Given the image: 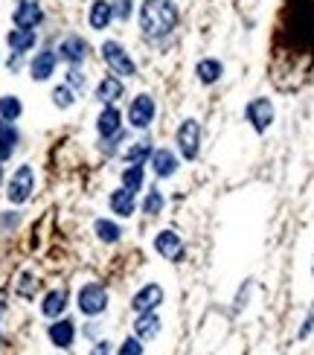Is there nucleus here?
<instances>
[{"instance_id": "nucleus-1", "label": "nucleus", "mask_w": 314, "mask_h": 355, "mask_svg": "<svg viewBox=\"0 0 314 355\" xmlns=\"http://www.w3.org/2000/svg\"><path fill=\"white\" fill-rule=\"evenodd\" d=\"M178 26V6L172 0H142L140 30L146 38H166Z\"/></svg>"}, {"instance_id": "nucleus-2", "label": "nucleus", "mask_w": 314, "mask_h": 355, "mask_svg": "<svg viewBox=\"0 0 314 355\" xmlns=\"http://www.w3.org/2000/svg\"><path fill=\"white\" fill-rule=\"evenodd\" d=\"M108 309V291L99 282H84L79 289V311L84 318H99Z\"/></svg>"}, {"instance_id": "nucleus-3", "label": "nucleus", "mask_w": 314, "mask_h": 355, "mask_svg": "<svg viewBox=\"0 0 314 355\" xmlns=\"http://www.w3.org/2000/svg\"><path fill=\"white\" fill-rule=\"evenodd\" d=\"M102 59L111 67L113 76H137V64L131 62V55H128L125 47L117 44V41H105L102 44Z\"/></svg>"}, {"instance_id": "nucleus-4", "label": "nucleus", "mask_w": 314, "mask_h": 355, "mask_svg": "<svg viewBox=\"0 0 314 355\" xmlns=\"http://www.w3.org/2000/svg\"><path fill=\"white\" fill-rule=\"evenodd\" d=\"M178 152L183 161H195L198 158V149H201V125H198V120H183L178 125Z\"/></svg>"}, {"instance_id": "nucleus-5", "label": "nucleus", "mask_w": 314, "mask_h": 355, "mask_svg": "<svg viewBox=\"0 0 314 355\" xmlns=\"http://www.w3.org/2000/svg\"><path fill=\"white\" fill-rule=\"evenodd\" d=\"M245 117H248V122L253 125V131L265 134V131L270 129V122H274V117H277L274 102H270V99H265V96L250 99L248 108H245Z\"/></svg>"}, {"instance_id": "nucleus-6", "label": "nucleus", "mask_w": 314, "mask_h": 355, "mask_svg": "<svg viewBox=\"0 0 314 355\" xmlns=\"http://www.w3.org/2000/svg\"><path fill=\"white\" fill-rule=\"evenodd\" d=\"M33 190H35V172H33V166H21L15 175H12V181H9V201L12 204H24L26 198L33 195Z\"/></svg>"}, {"instance_id": "nucleus-7", "label": "nucleus", "mask_w": 314, "mask_h": 355, "mask_svg": "<svg viewBox=\"0 0 314 355\" xmlns=\"http://www.w3.org/2000/svg\"><path fill=\"white\" fill-rule=\"evenodd\" d=\"M154 99L149 93H140L131 99V105H128V122L134 125V129H149L151 120H154Z\"/></svg>"}, {"instance_id": "nucleus-8", "label": "nucleus", "mask_w": 314, "mask_h": 355, "mask_svg": "<svg viewBox=\"0 0 314 355\" xmlns=\"http://www.w3.org/2000/svg\"><path fill=\"white\" fill-rule=\"evenodd\" d=\"M154 251L160 253L163 260H169V262H181L183 260V242H181V236L175 230L157 233L154 236Z\"/></svg>"}, {"instance_id": "nucleus-9", "label": "nucleus", "mask_w": 314, "mask_h": 355, "mask_svg": "<svg viewBox=\"0 0 314 355\" xmlns=\"http://www.w3.org/2000/svg\"><path fill=\"white\" fill-rule=\"evenodd\" d=\"M163 303V289L157 286V282H146L131 300V309L137 311V315H146V311H154L157 306Z\"/></svg>"}, {"instance_id": "nucleus-10", "label": "nucleus", "mask_w": 314, "mask_h": 355, "mask_svg": "<svg viewBox=\"0 0 314 355\" xmlns=\"http://www.w3.org/2000/svg\"><path fill=\"white\" fill-rule=\"evenodd\" d=\"M88 53H91V47H88V41H84L82 35H67L59 44V55L73 67H79L84 59H88Z\"/></svg>"}, {"instance_id": "nucleus-11", "label": "nucleus", "mask_w": 314, "mask_h": 355, "mask_svg": "<svg viewBox=\"0 0 314 355\" xmlns=\"http://www.w3.org/2000/svg\"><path fill=\"white\" fill-rule=\"evenodd\" d=\"M12 21H15L18 30H35V26L44 21V12H41L38 3H33V0H24V3L15 9V15H12Z\"/></svg>"}, {"instance_id": "nucleus-12", "label": "nucleus", "mask_w": 314, "mask_h": 355, "mask_svg": "<svg viewBox=\"0 0 314 355\" xmlns=\"http://www.w3.org/2000/svg\"><path fill=\"white\" fill-rule=\"evenodd\" d=\"M108 204H111V210H113V216L128 219V216H134V210H137V192L120 187V190H113V192H111Z\"/></svg>"}, {"instance_id": "nucleus-13", "label": "nucleus", "mask_w": 314, "mask_h": 355, "mask_svg": "<svg viewBox=\"0 0 314 355\" xmlns=\"http://www.w3.org/2000/svg\"><path fill=\"white\" fill-rule=\"evenodd\" d=\"M67 300H70L67 289H53L44 300H41V315L44 318H62L64 309H67Z\"/></svg>"}, {"instance_id": "nucleus-14", "label": "nucleus", "mask_w": 314, "mask_h": 355, "mask_svg": "<svg viewBox=\"0 0 314 355\" xmlns=\"http://www.w3.org/2000/svg\"><path fill=\"white\" fill-rule=\"evenodd\" d=\"M50 340L59 349H67V347H73V340H76V326H73V320H67V318H62V320H55L53 326H50Z\"/></svg>"}, {"instance_id": "nucleus-15", "label": "nucleus", "mask_w": 314, "mask_h": 355, "mask_svg": "<svg viewBox=\"0 0 314 355\" xmlns=\"http://www.w3.org/2000/svg\"><path fill=\"white\" fill-rule=\"evenodd\" d=\"M160 318H157V311H146V315H137L134 320V335L140 340H154L157 335H160Z\"/></svg>"}, {"instance_id": "nucleus-16", "label": "nucleus", "mask_w": 314, "mask_h": 355, "mask_svg": "<svg viewBox=\"0 0 314 355\" xmlns=\"http://www.w3.org/2000/svg\"><path fill=\"white\" fill-rule=\"evenodd\" d=\"M120 120H122V113L113 108V105H105V111L99 113V122H96V129H99V134H102L105 140H111V137H117L120 131H122V125H120Z\"/></svg>"}, {"instance_id": "nucleus-17", "label": "nucleus", "mask_w": 314, "mask_h": 355, "mask_svg": "<svg viewBox=\"0 0 314 355\" xmlns=\"http://www.w3.org/2000/svg\"><path fill=\"white\" fill-rule=\"evenodd\" d=\"M151 169L157 178H172L178 169V158L169 149H157V152H151Z\"/></svg>"}, {"instance_id": "nucleus-18", "label": "nucleus", "mask_w": 314, "mask_h": 355, "mask_svg": "<svg viewBox=\"0 0 314 355\" xmlns=\"http://www.w3.org/2000/svg\"><path fill=\"white\" fill-rule=\"evenodd\" d=\"M120 96H122V79H120V76H105L102 82H99L96 99H99L102 105H113Z\"/></svg>"}, {"instance_id": "nucleus-19", "label": "nucleus", "mask_w": 314, "mask_h": 355, "mask_svg": "<svg viewBox=\"0 0 314 355\" xmlns=\"http://www.w3.org/2000/svg\"><path fill=\"white\" fill-rule=\"evenodd\" d=\"M33 79L35 82H47L53 76V70H55V53L53 50H44V53H38L35 59H33Z\"/></svg>"}, {"instance_id": "nucleus-20", "label": "nucleus", "mask_w": 314, "mask_h": 355, "mask_svg": "<svg viewBox=\"0 0 314 355\" xmlns=\"http://www.w3.org/2000/svg\"><path fill=\"white\" fill-rule=\"evenodd\" d=\"M111 18H113V6L108 3V0H96V3L91 6V30H96V33H102L105 26L111 24Z\"/></svg>"}, {"instance_id": "nucleus-21", "label": "nucleus", "mask_w": 314, "mask_h": 355, "mask_svg": "<svg viewBox=\"0 0 314 355\" xmlns=\"http://www.w3.org/2000/svg\"><path fill=\"white\" fill-rule=\"evenodd\" d=\"M195 73H198V79H201L204 84H216L221 79V73H224V67L216 59H201V62H198V67H195Z\"/></svg>"}, {"instance_id": "nucleus-22", "label": "nucleus", "mask_w": 314, "mask_h": 355, "mask_svg": "<svg viewBox=\"0 0 314 355\" xmlns=\"http://www.w3.org/2000/svg\"><path fill=\"white\" fill-rule=\"evenodd\" d=\"M6 41H9V47H12V53H26V50H33L35 47V33L33 30H12L9 35H6Z\"/></svg>"}, {"instance_id": "nucleus-23", "label": "nucleus", "mask_w": 314, "mask_h": 355, "mask_svg": "<svg viewBox=\"0 0 314 355\" xmlns=\"http://www.w3.org/2000/svg\"><path fill=\"white\" fill-rule=\"evenodd\" d=\"M93 230H96V236L102 239V242H108V245H113V242H120V236H122V230H120V224H113V221H108V219H96V224H93Z\"/></svg>"}, {"instance_id": "nucleus-24", "label": "nucleus", "mask_w": 314, "mask_h": 355, "mask_svg": "<svg viewBox=\"0 0 314 355\" xmlns=\"http://www.w3.org/2000/svg\"><path fill=\"white\" fill-rule=\"evenodd\" d=\"M142 181H146V175H142V163H131L128 169H122V187H125V190L140 192Z\"/></svg>"}, {"instance_id": "nucleus-25", "label": "nucleus", "mask_w": 314, "mask_h": 355, "mask_svg": "<svg viewBox=\"0 0 314 355\" xmlns=\"http://www.w3.org/2000/svg\"><path fill=\"white\" fill-rule=\"evenodd\" d=\"M21 111H24V105H21V99H15V96H0V120H18L21 117Z\"/></svg>"}, {"instance_id": "nucleus-26", "label": "nucleus", "mask_w": 314, "mask_h": 355, "mask_svg": "<svg viewBox=\"0 0 314 355\" xmlns=\"http://www.w3.org/2000/svg\"><path fill=\"white\" fill-rule=\"evenodd\" d=\"M163 204H166L163 192L154 187V190L146 195V204H142V212H146V216H160V212H163Z\"/></svg>"}, {"instance_id": "nucleus-27", "label": "nucleus", "mask_w": 314, "mask_h": 355, "mask_svg": "<svg viewBox=\"0 0 314 355\" xmlns=\"http://www.w3.org/2000/svg\"><path fill=\"white\" fill-rule=\"evenodd\" d=\"M146 158H151L149 140H140V143H134L131 149H125V161H128V163H142Z\"/></svg>"}, {"instance_id": "nucleus-28", "label": "nucleus", "mask_w": 314, "mask_h": 355, "mask_svg": "<svg viewBox=\"0 0 314 355\" xmlns=\"http://www.w3.org/2000/svg\"><path fill=\"white\" fill-rule=\"evenodd\" d=\"M53 102H55V108H70V105L76 102V99H73V91H70L67 84H59V88L53 91Z\"/></svg>"}, {"instance_id": "nucleus-29", "label": "nucleus", "mask_w": 314, "mask_h": 355, "mask_svg": "<svg viewBox=\"0 0 314 355\" xmlns=\"http://www.w3.org/2000/svg\"><path fill=\"white\" fill-rule=\"evenodd\" d=\"M120 355H142V340L137 335L125 338L122 344H120Z\"/></svg>"}, {"instance_id": "nucleus-30", "label": "nucleus", "mask_w": 314, "mask_h": 355, "mask_svg": "<svg viewBox=\"0 0 314 355\" xmlns=\"http://www.w3.org/2000/svg\"><path fill=\"white\" fill-rule=\"evenodd\" d=\"M84 84H88V79H84L82 70H79V67H70V73H67V88H70V91H73V88L82 91Z\"/></svg>"}, {"instance_id": "nucleus-31", "label": "nucleus", "mask_w": 314, "mask_h": 355, "mask_svg": "<svg viewBox=\"0 0 314 355\" xmlns=\"http://www.w3.org/2000/svg\"><path fill=\"white\" fill-rule=\"evenodd\" d=\"M0 140H6V143H12V146L18 143V131L12 129V125H9L6 120H0Z\"/></svg>"}, {"instance_id": "nucleus-32", "label": "nucleus", "mask_w": 314, "mask_h": 355, "mask_svg": "<svg viewBox=\"0 0 314 355\" xmlns=\"http://www.w3.org/2000/svg\"><path fill=\"white\" fill-rule=\"evenodd\" d=\"M113 15H117V18H128V15H131V0H113Z\"/></svg>"}, {"instance_id": "nucleus-33", "label": "nucleus", "mask_w": 314, "mask_h": 355, "mask_svg": "<svg viewBox=\"0 0 314 355\" xmlns=\"http://www.w3.org/2000/svg\"><path fill=\"white\" fill-rule=\"evenodd\" d=\"M33 282H35V280H33V274H24V277H21V289H18V291H21V297H33V291H35Z\"/></svg>"}, {"instance_id": "nucleus-34", "label": "nucleus", "mask_w": 314, "mask_h": 355, "mask_svg": "<svg viewBox=\"0 0 314 355\" xmlns=\"http://www.w3.org/2000/svg\"><path fill=\"white\" fill-rule=\"evenodd\" d=\"M311 329H314V311H311V315L306 318V323H303V326H299V338H303V340H306V338L311 335Z\"/></svg>"}, {"instance_id": "nucleus-35", "label": "nucleus", "mask_w": 314, "mask_h": 355, "mask_svg": "<svg viewBox=\"0 0 314 355\" xmlns=\"http://www.w3.org/2000/svg\"><path fill=\"white\" fill-rule=\"evenodd\" d=\"M12 158V143H6V140H0V163Z\"/></svg>"}, {"instance_id": "nucleus-36", "label": "nucleus", "mask_w": 314, "mask_h": 355, "mask_svg": "<svg viewBox=\"0 0 314 355\" xmlns=\"http://www.w3.org/2000/svg\"><path fill=\"white\" fill-rule=\"evenodd\" d=\"M111 352V344L108 340H102V344H96V349H93V355H108Z\"/></svg>"}, {"instance_id": "nucleus-37", "label": "nucleus", "mask_w": 314, "mask_h": 355, "mask_svg": "<svg viewBox=\"0 0 314 355\" xmlns=\"http://www.w3.org/2000/svg\"><path fill=\"white\" fill-rule=\"evenodd\" d=\"M3 311H6V297L0 294V318H3Z\"/></svg>"}, {"instance_id": "nucleus-38", "label": "nucleus", "mask_w": 314, "mask_h": 355, "mask_svg": "<svg viewBox=\"0 0 314 355\" xmlns=\"http://www.w3.org/2000/svg\"><path fill=\"white\" fill-rule=\"evenodd\" d=\"M0 181H3V169H0Z\"/></svg>"}, {"instance_id": "nucleus-39", "label": "nucleus", "mask_w": 314, "mask_h": 355, "mask_svg": "<svg viewBox=\"0 0 314 355\" xmlns=\"http://www.w3.org/2000/svg\"><path fill=\"white\" fill-rule=\"evenodd\" d=\"M0 347H3V338H0Z\"/></svg>"}]
</instances>
